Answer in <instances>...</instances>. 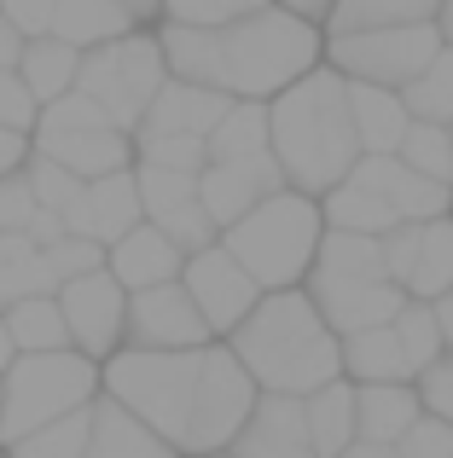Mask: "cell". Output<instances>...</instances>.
Returning <instances> with one entry per match:
<instances>
[{
	"label": "cell",
	"mask_w": 453,
	"mask_h": 458,
	"mask_svg": "<svg viewBox=\"0 0 453 458\" xmlns=\"http://www.w3.org/2000/svg\"><path fill=\"white\" fill-rule=\"evenodd\" d=\"M163 53L186 81H209L233 99H273L296 76L326 64V23L273 0L233 23H169Z\"/></svg>",
	"instance_id": "1"
},
{
	"label": "cell",
	"mask_w": 453,
	"mask_h": 458,
	"mask_svg": "<svg viewBox=\"0 0 453 458\" xmlns=\"http://www.w3.org/2000/svg\"><path fill=\"white\" fill-rule=\"evenodd\" d=\"M273 111V157L285 163V180L314 198H326L349 168L361 163V128L349 111V76L338 64H314L285 93L268 99Z\"/></svg>",
	"instance_id": "2"
},
{
	"label": "cell",
	"mask_w": 453,
	"mask_h": 458,
	"mask_svg": "<svg viewBox=\"0 0 453 458\" xmlns=\"http://www.w3.org/2000/svg\"><path fill=\"white\" fill-rule=\"evenodd\" d=\"M233 354L250 366L261 389L279 394H314L320 383L343 377V336L308 296V284H285V291H261V302L244 313L233 336Z\"/></svg>",
	"instance_id": "3"
},
{
	"label": "cell",
	"mask_w": 453,
	"mask_h": 458,
	"mask_svg": "<svg viewBox=\"0 0 453 458\" xmlns=\"http://www.w3.org/2000/svg\"><path fill=\"white\" fill-rule=\"evenodd\" d=\"M326 238V203L303 186H279L261 198L250 215L221 226V244L261 279V291H285V284H308V267Z\"/></svg>",
	"instance_id": "4"
},
{
	"label": "cell",
	"mask_w": 453,
	"mask_h": 458,
	"mask_svg": "<svg viewBox=\"0 0 453 458\" xmlns=\"http://www.w3.org/2000/svg\"><path fill=\"white\" fill-rule=\"evenodd\" d=\"M204 377V348H123L105 366V389L140 412L158 436H169L186 453V429H192V394Z\"/></svg>",
	"instance_id": "5"
},
{
	"label": "cell",
	"mask_w": 453,
	"mask_h": 458,
	"mask_svg": "<svg viewBox=\"0 0 453 458\" xmlns=\"http://www.w3.org/2000/svg\"><path fill=\"white\" fill-rule=\"evenodd\" d=\"M99 389V366L93 354H81L76 343L70 348H41V354H18L6 371V412H0V441H18L30 429L53 424V418L76 412V406L93 401Z\"/></svg>",
	"instance_id": "6"
},
{
	"label": "cell",
	"mask_w": 453,
	"mask_h": 458,
	"mask_svg": "<svg viewBox=\"0 0 453 458\" xmlns=\"http://www.w3.org/2000/svg\"><path fill=\"white\" fill-rule=\"evenodd\" d=\"M169 53H163V41H151V35H116V41L105 47H88L81 53V76L76 88L93 93V99L111 111L116 128H128V134H140V123H146L151 99L163 93V81H169Z\"/></svg>",
	"instance_id": "7"
},
{
	"label": "cell",
	"mask_w": 453,
	"mask_h": 458,
	"mask_svg": "<svg viewBox=\"0 0 453 458\" xmlns=\"http://www.w3.org/2000/svg\"><path fill=\"white\" fill-rule=\"evenodd\" d=\"M448 47L442 23H378V30H349L326 35V64H338L349 81H384V88H407L424 64Z\"/></svg>",
	"instance_id": "8"
},
{
	"label": "cell",
	"mask_w": 453,
	"mask_h": 458,
	"mask_svg": "<svg viewBox=\"0 0 453 458\" xmlns=\"http://www.w3.org/2000/svg\"><path fill=\"white\" fill-rule=\"evenodd\" d=\"M261 401V383L250 377V366L233 354V343H204V377L192 394V429H186V453H221L238 441V429L250 424Z\"/></svg>",
	"instance_id": "9"
},
{
	"label": "cell",
	"mask_w": 453,
	"mask_h": 458,
	"mask_svg": "<svg viewBox=\"0 0 453 458\" xmlns=\"http://www.w3.org/2000/svg\"><path fill=\"white\" fill-rule=\"evenodd\" d=\"M128 296L134 291L111 267H88L76 279H64L58 284V302H64V319H70V343L93 360L116 354V343L128 336Z\"/></svg>",
	"instance_id": "10"
},
{
	"label": "cell",
	"mask_w": 453,
	"mask_h": 458,
	"mask_svg": "<svg viewBox=\"0 0 453 458\" xmlns=\"http://www.w3.org/2000/svg\"><path fill=\"white\" fill-rule=\"evenodd\" d=\"M181 279H186V291L198 296L204 319L216 325V336H233L238 325H244V313L261 302V279H256V273H250L244 261L233 256V250L221 244V238L186 256Z\"/></svg>",
	"instance_id": "11"
},
{
	"label": "cell",
	"mask_w": 453,
	"mask_h": 458,
	"mask_svg": "<svg viewBox=\"0 0 453 458\" xmlns=\"http://www.w3.org/2000/svg\"><path fill=\"white\" fill-rule=\"evenodd\" d=\"M216 325L204 319L186 279H163L128 296V343L134 348H204Z\"/></svg>",
	"instance_id": "12"
},
{
	"label": "cell",
	"mask_w": 453,
	"mask_h": 458,
	"mask_svg": "<svg viewBox=\"0 0 453 458\" xmlns=\"http://www.w3.org/2000/svg\"><path fill=\"white\" fill-rule=\"evenodd\" d=\"M308 296L320 302V313L331 319V331L349 336L366 325H389L407 302V284L389 273H308Z\"/></svg>",
	"instance_id": "13"
},
{
	"label": "cell",
	"mask_w": 453,
	"mask_h": 458,
	"mask_svg": "<svg viewBox=\"0 0 453 458\" xmlns=\"http://www.w3.org/2000/svg\"><path fill=\"white\" fill-rule=\"evenodd\" d=\"M279 186H291V180H285V163L273 151L209 157V163L198 168V198H204V209L216 215L221 226H233L238 215H250L261 198H273Z\"/></svg>",
	"instance_id": "14"
},
{
	"label": "cell",
	"mask_w": 453,
	"mask_h": 458,
	"mask_svg": "<svg viewBox=\"0 0 453 458\" xmlns=\"http://www.w3.org/2000/svg\"><path fill=\"white\" fill-rule=\"evenodd\" d=\"M64 221H70V233H88V238H99V244L111 250L123 233H134V226L146 221L140 174H134V168H111V174H93L88 186H81V198L64 209Z\"/></svg>",
	"instance_id": "15"
},
{
	"label": "cell",
	"mask_w": 453,
	"mask_h": 458,
	"mask_svg": "<svg viewBox=\"0 0 453 458\" xmlns=\"http://www.w3.org/2000/svg\"><path fill=\"white\" fill-rule=\"evenodd\" d=\"M233 453L238 458H320L314 429H308V401L303 394L261 389V401L250 412V424L238 429Z\"/></svg>",
	"instance_id": "16"
},
{
	"label": "cell",
	"mask_w": 453,
	"mask_h": 458,
	"mask_svg": "<svg viewBox=\"0 0 453 458\" xmlns=\"http://www.w3.org/2000/svg\"><path fill=\"white\" fill-rule=\"evenodd\" d=\"M226 111H233V93L209 88V81L169 76V81H163V93L151 99L140 134H204V140H209Z\"/></svg>",
	"instance_id": "17"
},
{
	"label": "cell",
	"mask_w": 453,
	"mask_h": 458,
	"mask_svg": "<svg viewBox=\"0 0 453 458\" xmlns=\"http://www.w3.org/2000/svg\"><path fill=\"white\" fill-rule=\"evenodd\" d=\"M105 267L128 284V291H146V284H163V279H181L186 267V250L163 233L158 221H140L134 233H123L111 250H105Z\"/></svg>",
	"instance_id": "18"
},
{
	"label": "cell",
	"mask_w": 453,
	"mask_h": 458,
	"mask_svg": "<svg viewBox=\"0 0 453 458\" xmlns=\"http://www.w3.org/2000/svg\"><path fill=\"white\" fill-rule=\"evenodd\" d=\"M81 458H181V447L105 389V401H93V436Z\"/></svg>",
	"instance_id": "19"
},
{
	"label": "cell",
	"mask_w": 453,
	"mask_h": 458,
	"mask_svg": "<svg viewBox=\"0 0 453 458\" xmlns=\"http://www.w3.org/2000/svg\"><path fill=\"white\" fill-rule=\"evenodd\" d=\"M35 151L70 163L76 174H111V168H128V151H134V134L116 123H99V128H41L35 134Z\"/></svg>",
	"instance_id": "20"
},
{
	"label": "cell",
	"mask_w": 453,
	"mask_h": 458,
	"mask_svg": "<svg viewBox=\"0 0 453 458\" xmlns=\"http://www.w3.org/2000/svg\"><path fill=\"white\" fill-rule=\"evenodd\" d=\"M349 111L355 128H361V151H401L413 128V105L401 88H384V81H349Z\"/></svg>",
	"instance_id": "21"
},
{
	"label": "cell",
	"mask_w": 453,
	"mask_h": 458,
	"mask_svg": "<svg viewBox=\"0 0 453 458\" xmlns=\"http://www.w3.org/2000/svg\"><path fill=\"white\" fill-rule=\"evenodd\" d=\"M303 401H308V429H314L320 458H338L355 436H361V383H355L349 371L331 377V383H320V389L303 394Z\"/></svg>",
	"instance_id": "22"
},
{
	"label": "cell",
	"mask_w": 453,
	"mask_h": 458,
	"mask_svg": "<svg viewBox=\"0 0 453 458\" xmlns=\"http://www.w3.org/2000/svg\"><path fill=\"white\" fill-rule=\"evenodd\" d=\"M343 371H349L355 383H401V377H413V360H407V348H401V336H396V319L343 336Z\"/></svg>",
	"instance_id": "23"
},
{
	"label": "cell",
	"mask_w": 453,
	"mask_h": 458,
	"mask_svg": "<svg viewBox=\"0 0 453 458\" xmlns=\"http://www.w3.org/2000/svg\"><path fill=\"white\" fill-rule=\"evenodd\" d=\"M419 412H424V394H419L413 377H401V383H361V436L366 441L396 447V441L419 424Z\"/></svg>",
	"instance_id": "24"
},
{
	"label": "cell",
	"mask_w": 453,
	"mask_h": 458,
	"mask_svg": "<svg viewBox=\"0 0 453 458\" xmlns=\"http://www.w3.org/2000/svg\"><path fill=\"white\" fill-rule=\"evenodd\" d=\"M401 284H407V296H424V302H436L442 291H453V209L419 221V233H413V261H407V279Z\"/></svg>",
	"instance_id": "25"
},
{
	"label": "cell",
	"mask_w": 453,
	"mask_h": 458,
	"mask_svg": "<svg viewBox=\"0 0 453 458\" xmlns=\"http://www.w3.org/2000/svg\"><path fill=\"white\" fill-rule=\"evenodd\" d=\"M140 23V12L128 0H58V18H53V35H64L70 47H105L116 35H128Z\"/></svg>",
	"instance_id": "26"
},
{
	"label": "cell",
	"mask_w": 453,
	"mask_h": 458,
	"mask_svg": "<svg viewBox=\"0 0 453 458\" xmlns=\"http://www.w3.org/2000/svg\"><path fill=\"white\" fill-rule=\"evenodd\" d=\"M18 70H23V81H30L35 99L53 105L58 93L76 88V76H81V47H70L64 35H30V47H23Z\"/></svg>",
	"instance_id": "27"
},
{
	"label": "cell",
	"mask_w": 453,
	"mask_h": 458,
	"mask_svg": "<svg viewBox=\"0 0 453 458\" xmlns=\"http://www.w3.org/2000/svg\"><path fill=\"white\" fill-rule=\"evenodd\" d=\"M326 226H349V233H378L384 238L389 226H401V209L384 198L378 186H366V180H338V186L326 191Z\"/></svg>",
	"instance_id": "28"
},
{
	"label": "cell",
	"mask_w": 453,
	"mask_h": 458,
	"mask_svg": "<svg viewBox=\"0 0 453 458\" xmlns=\"http://www.w3.org/2000/svg\"><path fill=\"white\" fill-rule=\"evenodd\" d=\"M35 291H58L47 250L30 233H0V308H12L18 296H35Z\"/></svg>",
	"instance_id": "29"
},
{
	"label": "cell",
	"mask_w": 453,
	"mask_h": 458,
	"mask_svg": "<svg viewBox=\"0 0 453 458\" xmlns=\"http://www.w3.org/2000/svg\"><path fill=\"white\" fill-rule=\"evenodd\" d=\"M6 325H12V336H18V354L70 348V319H64V302H58V291L18 296V302L6 308Z\"/></svg>",
	"instance_id": "30"
},
{
	"label": "cell",
	"mask_w": 453,
	"mask_h": 458,
	"mask_svg": "<svg viewBox=\"0 0 453 458\" xmlns=\"http://www.w3.org/2000/svg\"><path fill=\"white\" fill-rule=\"evenodd\" d=\"M250 151H273L268 99H233V111H226L216 123V134H209V157H250Z\"/></svg>",
	"instance_id": "31"
},
{
	"label": "cell",
	"mask_w": 453,
	"mask_h": 458,
	"mask_svg": "<svg viewBox=\"0 0 453 458\" xmlns=\"http://www.w3.org/2000/svg\"><path fill=\"white\" fill-rule=\"evenodd\" d=\"M442 12V0H338L326 12V35L378 30V23H424Z\"/></svg>",
	"instance_id": "32"
},
{
	"label": "cell",
	"mask_w": 453,
	"mask_h": 458,
	"mask_svg": "<svg viewBox=\"0 0 453 458\" xmlns=\"http://www.w3.org/2000/svg\"><path fill=\"white\" fill-rule=\"evenodd\" d=\"M88 436H93V401L76 406V412L53 418V424L30 429V436L12 441V458H81L88 453Z\"/></svg>",
	"instance_id": "33"
},
{
	"label": "cell",
	"mask_w": 453,
	"mask_h": 458,
	"mask_svg": "<svg viewBox=\"0 0 453 458\" xmlns=\"http://www.w3.org/2000/svg\"><path fill=\"white\" fill-rule=\"evenodd\" d=\"M396 336H401V348H407V360H413V377L448 354V336H442V319H436V302H424V296H407V302H401Z\"/></svg>",
	"instance_id": "34"
},
{
	"label": "cell",
	"mask_w": 453,
	"mask_h": 458,
	"mask_svg": "<svg viewBox=\"0 0 453 458\" xmlns=\"http://www.w3.org/2000/svg\"><path fill=\"white\" fill-rule=\"evenodd\" d=\"M407 105L413 116H431V123H453V47H442V53L431 58V64L419 70V76L407 81Z\"/></svg>",
	"instance_id": "35"
},
{
	"label": "cell",
	"mask_w": 453,
	"mask_h": 458,
	"mask_svg": "<svg viewBox=\"0 0 453 458\" xmlns=\"http://www.w3.org/2000/svg\"><path fill=\"white\" fill-rule=\"evenodd\" d=\"M401 157L424 174L448 180L453 186V123H431V116H413L407 140H401Z\"/></svg>",
	"instance_id": "36"
},
{
	"label": "cell",
	"mask_w": 453,
	"mask_h": 458,
	"mask_svg": "<svg viewBox=\"0 0 453 458\" xmlns=\"http://www.w3.org/2000/svg\"><path fill=\"white\" fill-rule=\"evenodd\" d=\"M140 198H146V215L158 221V215L181 209V203L198 198V168H169V163H140Z\"/></svg>",
	"instance_id": "37"
},
{
	"label": "cell",
	"mask_w": 453,
	"mask_h": 458,
	"mask_svg": "<svg viewBox=\"0 0 453 458\" xmlns=\"http://www.w3.org/2000/svg\"><path fill=\"white\" fill-rule=\"evenodd\" d=\"M23 168H30V186L47 209H70V203L81 198V186H88V174H76L70 163H58V157H47V151H35Z\"/></svg>",
	"instance_id": "38"
},
{
	"label": "cell",
	"mask_w": 453,
	"mask_h": 458,
	"mask_svg": "<svg viewBox=\"0 0 453 458\" xmlns=\"http://www.w3.org/2000/svg\"><path fill=\"white\" fill-rule=\"evenodd\" d=\"M158 226L186 250V256H192V250H204V244H216V233H221V221L204 209V198H192V203H181V209L158 215Z\"/></svg>",
	"instance_id": "39"
},
{
	"label": "cell",
	"mask_w": 453,
	"mask_h": 458,
	"mask_svg": "<svg viewBox=\"0 0 453 458\" xmlns=\"http://www.w3.org/2000/svg\"><path fill=\"white\" fill-rule=\"evenodd\" d=\"M146 163H169V168H204L209 163V140L204 134H134Z\"/></svg>",
	"instance_id": "40"
},
{
	"label": "cell",
	"mask_w": 453,
	"mask_h": 458,
	"mask_svg": "<svg viewBox=\"0 0 453 458\" xmlns=\"http://www.w3.org/2000/svg\"><path fill=\"white\" fill-rule=\"evenodd\" d=\"M35 123H41V99L30 93L23 70H0V128H23V134H35Z\"/></svg>",
	"instance_id": "41"
},
{
	"label": "cell",
	"mask_w": 453,
	"mask_h": 458,
	"mask_svg": "<svg viewBox=\"0 0 453 458\" xmlns=\"http://www.w3.org/2000/svg\"><path fill=\"white\" fill-rule=\"evenodd\" d=\"M261 6H273V0H163L169 23H233L244 12H261Z\"/></svg>",
	"instance_id": "42"
},
{
	"label": "cell",
	"mask_w": 453,
	"mask_h": 458,
	"mask_svg": "<svg viewBox=\"0 0 453 458\" xmlns=\"http://www.w3.org/2000/svg\"><path fill=\"white\" fill-rule=\"evenodd\" d=\"M396 458H453V424L436 412H419V424L396 441Z\"/></svg>",
	"instance_id": "43"
},
{
	"label": "cell",
	"mask_w": 453,
	"mask_h": 458,
	"mask_svg": "<svg viewBox=\"0 0 453 458\" xmlns=\"http://www.w3.org/2000/svg\"><path fill=\"white\" fill-rule=\"evenodd\" d=\"M35 209H41V198H35V186H30V168L0 180V233H23V226L35 221Z\"/></svg>",
	"instance_id": "44"
},
{
	"label": "cell",
	"mask_w": 453,
	"mask_h": 458,
	"mask_svg": "<svg viewBox=\"0 0 453 458\" xmlns=\"http://www.w3.org/2000/svg\"><path fill=\"white\" fill-rule=\"evenodd\" d=\"M419 394H424V412H436V418L453 424V354H442L436 366L419 371Z\"/></svg>",
	"instance_id": "45"
},
{
	"label": "cell",
	"mask_w": 453,
	"mask_h": 458,
	"mask_svg": "<svg viewBox=\"0 0 453 458\" xmlns=\"http://www.w3.org/2000/svg\"><path fill=\"white\" fill-rule=\"evenodd\" d=\"M0 12H6V18L18 23L23 35H53L58 0H0Z\"/></svg>",
	"instance_id": "46"
},
{
	"label": "cell",
	"mask_w": 453,
	"mask_h": 458,
	"mask_svg": "<svg viewBox=\"0 0 453 458\" xmlns=\"http://www.w3.org/2000/svg\"><path fill=\"white\" fill-rule=\"evenodd\" d=\"M23 163H30V134L23 128H0V180L18 174Z\"/></svg>",
	"instance_id": "47"
},
{
	"label": "cell",
	"mask_w": 453,
	"mask_h": 458,
	"mask_svg": "<svg viewBox=\"0 0 453 458\" xmlns=\"http://www.w3.org/2000/svg\"><path fill=\"white\" fill-rule=\"evenodd\" d=\"M23 47H30V35L18 30V23L0 12V70H18V58H23Z\"/></svg>",
	"instance_id": "48"
},
{
	"label": "cell",
	"mask_w": 453,
	"mask_h": 458,
	"mask_svg": "<svg viewBox=\"0 0 453 458\" xmlns=\"http://www.w3.org/2000/svg\"><path fill=\"white\" fill-rule=\"evenodd\" d=\"M338 458H396V447H384V441H366V436H355L349 447H343Z\"/></svg>",
	"instance_id": "49"
},
{
	"label": "cell",
	"mask_w": 453,
	"mask_h": 458,
	"mask_svg": "<svg viewBox=\"0 0 453 458\" xmlns=\"http://www.w3.org/2000/svg\"><path fill=\"white\" fill-rule=\"evenodd\" d=\"M12 360H18V336H12V325H6V308H0V377L12 371Z\"/></svg>",
	"instance_id": "50"
},
{
	"label": "cell",
	"mask_w": 453,
	"mask_h": 458,
	"mask_svg": "<svg viewBox=\"0 0 453 458\" xmlns=\"http://www.w3.org/2000/svg\"><path fill=\"white\" fill-rule=\"evenodd\" d=\"M279 6H291V12H303V18H320V23H326V12L338 6V0H279Z\"/></svg>",
	"instance_id": "51"
},
{
	"label": "cell",
	"mask_w": 453,
	"mask_h": 458,
	"mask_svg": "<svg viewBox=\"0 0 453 458\" xmlns=\"http://www.w3.org/2000/svg\"><path fill=\"white\" fill-rule=\"evenodd\" d=\"M436 319H442V336H448V354H453V291L436 296Z\"/></svg>",
	"instance_id": "52"
},
{
	"label": "cell",
	"mask_w": 453,
	"mask_h": 458,
	"mask_svg": "<svg viewBox=\"0 0 453 458\" xmlns=\"http://www.w3.org/2000/svg\"><path fill=\"white\" fill-rule=\"evenodd\" d=\"M436 23H442V35H448V47H453V0H442V12H436Z\"/></svg>",
	"instance_id": "53"
},
{
	"label": "cell",
	"mask_w": 453,
	"mask_h": 458,
	"mask_svg": "<svg viewBox=\"0 0 453 458\" xmlns=\"http://www.w3.org/2000/svg\"><path fill=\"white\" fill-rule=\"evenodd\" d=\"M128 6H134L140 18H151V12H163V0H128Z\"/></svg>",
	"instance_id": "54"
},
{
	"label": "cell",
	"mask_w": 453,
	"mask_h": 458,
	"mask_svg": "<svg viewBox=\"0 0 453 458\" xmlns=\"http://www.w3.org/2000/svg\"><path fill=\"white\" fill-rule=\"evenodd\" d=\"M192 458H238L233 447H221V453H192Z\"/></svg>",
	"instance_id": "55"
},
{
	"label": "cell",
	"mask_w": 453,
	"mask_h": 458,
	"mask_svg": "<svg viewBox=\"0 0 453 458\" xmlns=\"http://www.w3.org/2000/svg\"><path fill=\"white\" fill-rule=\"evenodd\" d=\"M0 412H6V377H0Z\"/></svg>",
	"instance_id": "56"
}]
</instances>
